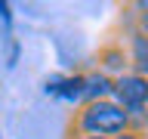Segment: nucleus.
Instances as JSON below:
<instances>
[{"label":"nucleus","mask_w":148,"mask_h":139,"mask_svg":"<svg viewBox=\"0 0 148 139\" xmlns=\"http://www.w3.org/2000/svg\"><path fill=\"white\" fill-rule=\"evenodd\" d=\"M127 130H136L130 114L120 105H114L111 99L102 102H83L77 105L71 114V127L68 133H86V136H102V139H114Z\"/></svg>","instance_id":"f257e3e1"},{"label":"nucleus","mask_w":148,"mask_h":139,"mask_svg":"<svg viewBox=\"0 0 148 139\" xmlns=\"http://www.w3.org/2000/svg\"><path fill=\"white\" fill-rule=\"evenodd\" d=\"M111 102L130 114L133 127L145 130V114H148V77L136 71H123L111 81Z\"/></svg>","instance_id":"f03ea898"},{"label":"nucleus","mask_w":148,"mask_h":139,"mask_svg":"<svg viewBox=\"0 0 148 139\" xmlns=\"http://www.w3.org/2000/svg\"><path fill=\"white\" fill-rule=\"evenodd\" d=\"M96 71L108 74V77H117V74L130 71V59H127V50L123 43L111 40V43H102L99 53H96Z\"/></svg>","instance_id":"7ed1b4c3"},{"label":"nucleus","mask_w":148,"mask_h":139,"mask_svg":"<svg viewBox=\"0 0 148 139\" xmlns=\"http://www.w3.org/2000/svg\"><path fill=\"white\" fill-rule=\"evenodd\" d=\"M123 50H127V59H130V71L148 77V34L142 28H133Z\"/></svg>","instance_id":"20e7f679"},{"label":"nucleus","mask_w":148,"mask_h":139,"mask_svg":"<svg viewBox=\"0 0 148 139\" xmlns=\"http://www.w3.org/2000/svg\"><path fill=\"white\" fill-rule=\"evenodd\" d=\"M111 81H114V77L96 71V68L83 71V102H102V99H111ZM83 102H80V105H83Z\"/></svg>","instance_id":"39448f33"},{"label":"nucleus","mask_w":148,"mask_h":139,"mask_svg":"<svg viewBox=\"0 0 148 139\" xmlns=\"http://www.w3.org/2000/svg\"><path fill=\"white\" fill-rule=\"evenodd\" d=\"M56 102H65V105H71V108H77L83 102V71L62 74V87H59Z\"/></svg>","instance_id":"423d86ee"},{"label":"nucleus","mask_w":148,"mask_h":139,"mask_svg":"<svg viewBox=\"0 0 148 139\" xmlns=\"http://www.w3.org/2000/svg\"><path fill=\"white\" fill-rule=\"evenodd\" d=\"M59 87H62V74L59 71H53V74L43 77V96L46 99H56V96H59Z\"/></svg>","instance_id":"0eeeda50"},{"label":"nucleus","mask_w":148,"mask_h":139,"mask_svg":"<svg viewBox=\"0 0 148 139\" xmlns=\"http://www.w3.org/2000/svg\"><path fill=\"white\" fill-rule=\"evenodd\" d=\"M12 22H16V16H12V3L0 0V25H3L6 37H12Z\"/></svg>","instance_id":"6e6552de"},{"label":"nucleus","mask_w":148,"mask_h":139,"mask_svg":"<svg viewBox=\"0 0 148 139\" xmlns=\"http://www.w3.org/2000/svg\"><path fill=\"white\" fill-rule=\"evenodd\" d=\"M18 56H22V43L16 37H9V53H6V68H16L18 65Z\"/></svg>","instance_id":"1a4fd4ad"},{"label":"nucleus","mask_w":148,"mask_h":139,"mask_svg":"<svg viewBox=\"0 0 148 139\" xmlns=\"http://www.w3.org/2000/svg\"><path fill=\"white\" fill-rule=\"evenodd\" d=\"M114 139H148V130H127V133H120Z\"/></svg>","instance_id":"9d476101"},{"label":"nucleus","mask_w":148,"mask_h":139,"mask_svg":"<svg viewBox=\"0 0 148 139\" xmlns=\"http://www.w3.org/2000/svg\"><path fill=\"white\" fill-rule=\"evenodd\" d=\"M68 139H102V136H86V133H68Z\"/></svg>","instance_id":"9b49d317"}]
</instances>
